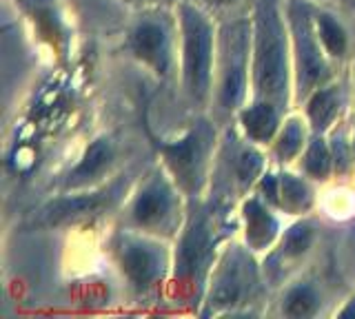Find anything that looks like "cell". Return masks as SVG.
<instances>
[{"mask_svg":"<svg viewBox=\"0 0 355 319\" xmlns=\"http://www.w3.org/2000/svg\"><path fill=\"white\" fill-rule=\"evenodd\" d=\"M291 27L295 36V51H297V89H300V98H302L313 91L327 78V64L320 53V47L315 45L313 34H311L309 14L297 5H293L291 9Z\"/></svg>","mask_w":355,"mask_h":319,"instance_id":"obj_4","label":"cell"},{"mask_svg":"<svg viewBox=\"0 0 355 319\" xmlns=\"http://www.w3.org/2000/svg\"><path fill=\"white\" fill-rule=\"evenodd\" d=\"M262 167V160L258 153H253V151H244L240 160H238V175H240V180L242 182H251L255 175H258Z\"/></svg>","mask_w":355,"mask_h":319,"instance_id":"obj_22","label":"cell"},{"mask_svg":"<svg viewBox=\"0 0 355 319\" xmlns=\"http://www.w3.org/2000/svg\"><path fill=\"white\" fill-rule=\"evenodd\" d=\"M311 244V228L306 224L293 226L284 237V253L286 255H302Z\"/></svg>","mask_w":355,"mask_h":319,"instance_id":"obj_21","label":"cell"},{"mask_svg":"<svg viewBox=\"0 0 355 319\" xmlns=\"http://www.w3.org/2000/svg\"><path fill=\"white\" fill-rule=\"evenodd\" d=\"M253 86L258 100L275 107L286 100V42L275 0H260L255 14Z\"/></svg>","mask_w":355,"mask_h":319,"instance_id":"obj_1","label":"cell"},{"mask_svg":"<svg viewBox=\"0 0 355 319\" xmlns=\"http://www.w3.org/2000/svg\"><path fill=\"white\" fill-rule=\"evenodd\" d=\"M244 217H247V239L253 248H262L273 239L277 224L271 213L260 202H249L244 206Z\"/></svg>","mask_w":355,"mask_h":319,"instance_id":"obj_12","label":"cell"},{"mask_svg":"<svg viewBox=\"0 0 355 319\" xmlns=\"http://www.w3.org/2000/svg\"><path fill=\"white\" fill-rule=\"evenodd\" d=\"M242 125H244V131H247L255 142L271 140L277 127V107L273 102L258 100L242 113Z\"/></svg>","mask_w":355,"mask_h":319,"instance_id":"obj_11","label":"cell"},{"mask_svg":"<svg viewBox=\"0 0 355 319\" xmlns=\"http://www.w3.org/2000/svg\"><path fill=\"white\" fill-rule=\"evenodd\" d=\"M209 3H216V5H222V3H231V0H209Z\"/></svg>","mask_w":355,"mask_h":319,"instance_id":"obj_23","label":"cell"},{"mask_svg":"<svg viewBox=\"0 0 355 319\" xmlns=\"http://www.w3.org/2000/svg\"><path fill=\"white\" fill-rule=\"evenodd\" d=\"M131 49L142 62H147L155 73L164 75L166 69H169L171 49H169V36H166L162 25L142 23L131 36Z\"/></svg>","mask_w":355,"mask_h":319,"instance_id":"obj_5","label":"cell"},{"mask_svg":"<svg viewBox=\"0 0 355 319\" xmlns=\"http://www.w3.org/2000/svg\"><path fill=\"white\" fill-rule=\"evenodd\" d=\"M103 197L100 195H89V197H71V200H62L58 204H53L51 208V219L58 222V219H67V217H76V215H83L94 211V208L100 206Z\"/></svg>","mask_w":355,"mask_h":319,"instance_id":"obj_17","label":"cell"},{"mask_svg":"<svg viewBox=\"0 0 355 319\" xmlns=\"http://www.w3.org/2000/svg\"><path fill=\"white\" fill-rule=\"evenodd\" d=\"M304 167L306 171L313 175V178L324 180L329 171H331V153L324 145V140H313L311 147L306 151V158H304Z\"/></svg>","mask_w":355,"mask_h":319,"instance_id":"obj_18","label":"cell"},{"mask_svg":"<svg viewBox=\"0 0 355 319\" xmlns=\"http://www.w3.org/2000/svg\"><path fill=\"white\" fill-rule=\"evenodd\" d=\"M182 34H184V80L196 100H205L211 84V51L214 36L211 27L193 7H182Z\"/></svg>","mask_w":355,"mask_h":319,"instance_id":"obj_2","label":"cell"},{"mask_svg":"<svg viewBox=\"0 0 355 319\" xmlns=\"http://www.w3.org/2000/svg\"><path fill=\"white\" fill-rule=\"evenodd\" d=\"M280 195H282L280 204L286 206L288 211H304L311 204L309 189L300 180L291 178V175H284L280 180Z\"/></svg>","mask_w":355,"mask_h":319,"instance_id":"obj_15","label":"cell"},{"mask_svg":"<svg viewBox=\"0 0 355 319\" xmlns=\"http://www.w3.org/2000/svg\"><path fill=\"white\" fill-rule=\"evenodd\" d=\"M209 246H211L209 230H207L205 222H200L189 230L182 241L180 257H178V273H180L182 277L196 273V268L202 266V262L207 259Z\"/></svg>","mask_w":355,"mask_h":319,"instance_id":"obj_9","label":"cell"},{"mask_svg":"<svg viewBox=\"0 0 355 319\" xmlns=\"http://www.w3.org/2000/svg\"><path fill=\"white\" fill-rule=\"evenodd\" d=\"M318 31H320L322 45L327 47L331 56H342L344 49H347V34H344V29L336 23V20L331 16H320Z\"/></svg>","mask_w":355,"mask_h":319,"instance_id":"obj_16","label":"cell"},{"mask_svg":"<svg viewBox=\"0 0 355 319\" xmlns=\"http://www.w3.org/2000/svg\"><path fill=\"white\" fill-rule=\"evenodd\" d=\"M338 109H340V95L336 89H320L309 102V118L313 122L315 131L327 129L333 118L338 116Z\"/></svg>","mask_w":355,"mask_h":319,"instance_id":"obj_13","label":"cell"},{"mask_svg":"<svg viewBox=\"0 0 355 319\" xmlns=\"http://www.w3.org/2000/svg\"><path fill=\"white\" fill-rule=\"evenodd\" d=\"M111 158H114V149H111L109 140H96L94 145L87 149L83 162L78 164V167L73 169V173L69 175L67 184L80 186L89 180H96L98 175L109 167Z\"/></svg>","mask_w":355,"mask_h":319,"instance_id":"obj_10","label":"cell"},{"mask_svg":"<svg viewBox=\"0 0 355 319\" xmlns=\"http://www.w3.org/2000/svg\"><path fill=\"white\" fill-rule=\"evenodd\" d=\"M244 291V275L238 268V264H233L231 268H227L222 273V277L216 286V302L218 304H233L240 300V295Z\"/></svg>","mask_w":355,"mask_h":319,"instance_id":"obj_14","label":"cell"},{"mask_svg":"<svg viewBox=\"0 0 355 319\" xmlns=\"http://www.w3.org/2000/svg\"><path fill=\"white\" fill-rule=\"evenodd\" d=\"M122 268H125L133 284L149 286L160 273V259L147 246L129 244L122 250Z\"/></svg>","mask_w":355,"mask_h":319,"instance_id":"obj_7","label":"cell"},{"mask_svg":"<svg viewBox=\"0 0 355 319\" xmlns=\"http://www.w3.org/2000/svg\"><path fill=\"white\" fill-rule=\"evenodd\" d=\"M164 156L184 186L196 184L200 162H202V142H200L198 134L187 136L173 147H164Z\"/></svg>","mask_w":355,"mask_h":319,"instance_id":"obj_6","label":"cell"},{"mask_svg":"<svg viewBox=\"0 0 355 319\" xmlns=\"http://www.w3.org/2000/svg\"><path fill=\"white\" fill-rule=\"evenodd\" d=\"M302 140H304L302 127H300L297 120H291V122H286L280 140H277L275 153L280 156V160H291L297 156L300 149H302Z\"/></svg>","mask_w":355,"mask_h":319,"instance_id":"obj_19","label":"cell"},{"mask_svg":"<svg viewBox=\"0 0 355 319\" xmlns=\"http://www.w3.org/2000/svg\"><path fill=\"white\" fill-rule=\"evenodd\" d=\"M247 25L236 23L222 34V89L225 107H236L247 84Z\"/></svg>","mask_w":355,"mask_h":319,"instance_id":"obj_3","label":"cell"},{"mask_svg":"<svg viewBox=\"0 0 355 319\" xmlns=\"http://www.w3.org/2000/svg\"><path fill=\"white\" fill-rule=\"evenodd\" d=\"M171 208V195L164 189L162 184H151L149 189H144L140 197L133 204V217H136L138 224L144 226H153L164 219V215L169 213Z\"/></svg>","mask_w":355,"mask_h":319,"instance_id":"obj_8","label":"cell"},{"mask_svg":"<svg viewBox=\"0 0 355 319\" xmlns=\"http://www.w3.org/2000/svg\"><path fill=\"white\" fill-rule=\"evenodd\" d=\"M318 306L315 295L311 293L306 286H300V289L291 291L286 297V315L291 317H309L313 315Z\"/></svg>","mask_w":355,"mask_h":319,"instance_id":"obj_20","label":"cell"}]
</instances>
